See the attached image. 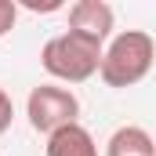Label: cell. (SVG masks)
Instances as JSON below:
<instances>
[{
    "mask_svg": "<svg viewBox=\"0 0 156 156\" xmlns=\"http://www.w3.org/2000/svg\"><path fill=\"white\" fill-rule=\"evenodd\" d=\"M105 156H156V145H153V134L145 127H116L113 138L105 142Z\"/></svg>",
    "mask_w": 156,
    "mask_h": 156,
    "instance_id": "8992f818",
    "label": "cell"
},
{
    "mask_svg": "<svg viewBox=\"0 0 156 156\" xmlns=\"http://www.w3.org/2000/svg\"><path fill=\"white\" fill-rule=\"evenodd\" d=\"M156 58V44L145 29H123L113 37L109 47H102L98 76L105 87H134L149 76Z\"/></svg>",
    "mask_w": 156,
    "mask_h": 156,
    "instance_id": "6da1fadb",
    "label": "cell"
},
{
    "mask_svg": "<svg viewBox=\"0 0 156 156\" xmlns=\"http://www.w3.org/2000/svg\"><path fill=\"white\" fill-rule=\"evenodd\" d=\"M102 62V44L76 33H58L40 47V66L47 69V76L62 80V83H83L98 73Z\"/></svg>",
    "mask_w": 156,
    "mask_h": 156,
    "instance_id": "7a4b0ae2",
    "label": "cell"
},
{
    "mask_svg": "<svg viewBox=\"0 0 156 156\" xmlns=\"http://www.w3.org/2000/svg\"><path fill=\"white\" fill-rule=\"evenodd\" d=\"M69 33L87 37L105 47V40L113 33V7L105 0H76L69 7Z\"/></svg>",
    "mask_w": 156,
    "mask_h": 156,
    "instance_id": "277c9868",
    "label": "cell"
},
{
    "mask_svg": "<svg viewBox=\"0 0 156 156\" xmlns=\"http://www.w3.org/2000/svg\"><path fill=\"white\" fill-rule=\"evenodd\" d=\"M26 116L33 123V131L40 134H51L66 123H76L80 116V102L69 87H58V83H40L29 91L26 98Z\"/></svg>",
    "mask_w": 156,
    "mask_h": 156,
    "instance_id": "3957f363",
    "label": "cell"
},
{
    "mask_svg": "<svg viewBox=\"0 0 156 156\" xmlns=\"http://www.w3.org/2000/svg\"><path fill=\"white\" fill-rule=\"evenodd\" d=\"M18 22V4L15 0H0V37H7Z\"/></svg>",
    "mask_w": 156,
    "mask_h": 156,
    "instance_id": "52a82bcc",
    "label": "cell"
},
{
    "mask_svg": "<svg viewBox=\"0 0 156 156\" xmlns=\"http://www.w3.org/2000/svg\"><path fill=\"white\" fill-rule=\"evenodd\" d=\"M44 153L47 156H98V145H94L91 131L76 120V123H66V127L51 131Z\"/></svg>",
    "mask_w": 156,
    "mask_h": 156,
    "instance_id": "5b68a950",
    "label": "cell"
},
{
    "mask_svg": "<svg viewBox=\"0 0 156 156\" xmlns=\"http://www.w3.org/2000/svg\"><path fill=\"white\" fill-rule=\"evenodd\" d=\"M26 7H29V11H58L62 0H47V4H40V0H26Z\"/></svg>",
    "mask_w": 156,
    "mask_h": 156,
    "instance_id": "9c48e42d",
    "label": "cell"
},
{
    "mask_svg": "<svg viewBox=\"0 0 156 156\" xmlns=\"http://www.w3.org/2000/svg\"><path fill=\"white\" fill-rule=\"evenodd\" d=\"M11 120H15V102H11V94L0 87V134H7Z\"/></svg>",
    "mask_w": 156,
    "mask_h": 156,
    "instance_id": "ba28073f",
    "label": "cell"
}]
</instances>
